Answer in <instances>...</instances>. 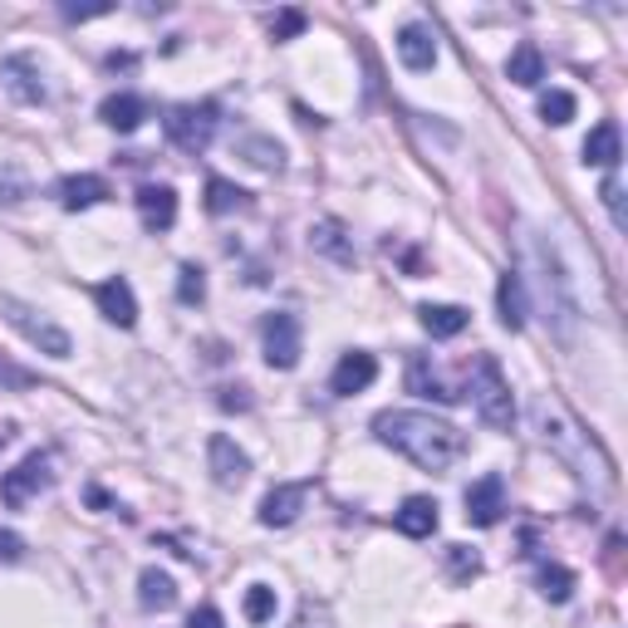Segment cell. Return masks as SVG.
<instances>
[{
    "instance_id": "74e56055",
    "label": "cell",
    "mask_w": 628,
    "mask_h": 628,
    "mask_svg": "<svg viewBox=\"0 0 628 628\" xmlns=\"http://www.w3.org/2000/svg\"><path fill=\"white\" fill-rule=\"evenodd\" d=\"M20 555H25V541H20L16 531H0V559L10 565V559H20Z\"/></svg>"
},
{
    "instance_id": "ac0fdd59",
    "label": "cell",
    "mask_w": 628,
    "mask_h": 628,
    "mask_svg": "<svg viewBox=\"0 0 628 628\" xmlns=\"http://www.w3.org/2000/svg\"><path fill=\"white\" fill-rule=\"evenodd\" d=\"M619 157H624V133H619V123H614V119H604L599 128L585 138V163L589 167H604V173H614V167H619Z\"/></svg>"
},
{
    "instance_id": "8d00e7d4",
    "label": "cell",
    "mask_w": 628,
    "mask_h": 628,
    "mask_svg": "<svg viewBox=\"0 0 628 628\" xmlns=\"http://www.w3.org/2000/svg\"><path fill=\"white\" fill-rule=\"evenodd\" d=\"M187 628H226V619H222V614L212 609V604H202V609H192Z\"/></svg>"
},
{
    "instance_id": "7402d4cb",
    "label": "cell",
    "mask_w": 628,
    "mask_h": 628,
    "mask_svg": "<svg viewBox=\"0 0 628 628\" xmlns=\"http://www.w3.org/2000/svg\"><path fill=\"white\" fill-rule=\"evenodd\" d=\"M496 310H501V325H506L511 334H521V329H525V276H521V270H506V276H501Z\"/></svg>"
},
{
    "instance_id": "d590c367",
    "label": "cell",
    "mask_w": 628,
    "mask_h": 628,
    "mask_svg": "<svg viewBox=\"0 0 628 628\" xmlns=\"http://www.w3.org/2000/svg\"><path fill=\"white\" fill-rule=\"evenodd\" d=\"M222 408H226V413H246V408H250V388H222Z\"/></svg>"
},
{
    "instance_id": "8992f818",
    "label": "cell",
    "mask_w": 628,
    "mask_h": 628,
    "mask_svg": "<svg viewBox=\"0 0 628 628\" xmlns=\"http://www.w3.org/2000/svg\"><path fill=\"white\" fill-rule=\"evenodd\" d=\"M0 315H6V325L20 329V334H25L40 353H50V359H70V353H74V339L64 334L60 325H50L40 310H30L25 300H16V295H0Z\"/></svg>"
},
{
    "instance_id": "d6986e66",
    "label": "cell",
    "mask_w": 628,
    "mask_h": 628,
    "mask_svg": "<svg viewBox=\"0 0 628 628\" xmlns=\"http://www.w3.org/2000/svg\"><path fill=\"white\" fill-rule=\"evenodd\" d=\"M54 192H60L64 212H89V207H99V202L109 197V182L94 177V173H74V177H64Z\"/></svg>"
},
{
    "instance_id": "ba28073f",
    "label": "cell",
    "mask_w": 628,
    "mask_h": 628,
    "mask_svg": "<svg viewBox=\"0 0 628 628\" xmlns=\"http://www.w3.org/2000/svg\"><path fill=\"white\" fill-rule=\"evenodd\" d=\"M54 482V472H50V456L44 452H30L25 462L20 466H10L6 476H0V501H6V506H30V496H40L44 486Z\"/></svg>"
},
{
    "instance_id": "d4e9b609",
    "label": "cell",
    "mask_w": 628,
    "mask_h": 628,
    "mask_svg": "<svg viewBox=\"0 0 628 628\" xmlns=\"http://www.w3.org/2000/svg\"><path fill=\"white\" fill-rule=\"evenodd\" d=\"M506 79H511V84H521V89H535L545 79V54L535 50L531 40L516 44V50H511V60H506Z\"/></svg>"
},
{
    "instance_id": "e0dca14e",
    "label": "cell",
    "mask_w": 628,
    "mask_h": 628,
    "mask_svg": "<svg viewBox=\"0 0 628 628\" xmlns=\"http://www.w3.org/2000/svg\"><path fill=\"white\" fill-rule=\"evenodd\" d=\"M398 60L418 74L432 70V64H437V35H432L428 25H403L398 30Z\"/></svg>"
},
{
    "instance_id": "484cf974",
    "label": "cell",
    "mask_w": 628,
    "mask_h": 628,
    "mask_svg": "<svg viewBox=\"0 0 628 628\" xmlns=\"http://www.w3.org/2000/svg\"><path fill=\"white\" fill-rule=\"evenodd\" d=\"M418 319H422V329H428L432 339H456L466 329V310H462V305H422Z\"/></svg>"
},
{
    "instance_id": "e575fe53",
    "label": "cell",
    "mask_w": 628,
    "mask_h": 628,
    "mask_svg": "<svg viewBox=\"0 0 628 628\" xmlns=\"http://www.w3.org/2000/svg\"><path fill=\"white\" fill-rule=\"evenodd\" d=\"M447 559H452V569H456V579H476V575H482V559L466 550V545H452Z\"/></svg>"
},
{
    "instance_id": "52a82bcc",
    "label": "cell",
    "mask_w": 628,
    "mask_h": 628,
    "mask_svg": "<svg viewBox=\"0 0 628 628\" xmlns=\"http://www.w3.org/2000/svg\"><path fill=\"white\" fill-rule=\"evenodd\" d=\"M260 339H266V363L270 369H295L305 353V329H300V315L290 310H270L266 325H260Z\"/></svg>"
},
{
    "instance_id": "7c38bea8",
    "label": "cell",
    "mask_w": 628,
    "mask_h": 628,
    "mask_svg": "<svg viewBox=\"0 0 628 628\" xmlns=\"http://www.w3.org/2000/svg\"><path fill=\"white\" fill-rule=\"evenodd\" d=\"M373 379H379V359L363 353V349H353V353H344V359L334 363V373H329V393L353 398V393H363Z\"/></svg>"
},
{
    "instance_id": "4dcf8cb0",
    "label": "cell",
    "mask_w": 628,
    "mask_h": 628,
    "mask_svg": "<svg viewBox=\"0 0 628 628\" xmlns=\"http://www.w3.org/2000/svg\"><path fill=\"white\" fill-rule=\"evenodd\" d=\"M246 619L250 624H270V619H276V589H270V585H250L246 589Z\"/></svg>"
},
{
    "instance_id": "2e32d148",
    "label": "cell",
    "mask_w": 628,
    "mask_h": 628,
    "mask_svg": "<svg viewBox=\"0 0 628 628\" xmlns=\"http://www.w3.org/2000/svg\"><path fill=\"white\" fill-rule=\"evenodd\" d=\"M393 525H398V535H408V541H428V535L437 531V501L432 496H408L403 506L393 511Z\"/></svg>"
},
{
    "instance_id": "277c9868",
    "label": "cell",
    "mask_w": 628,
    "mask_h": 628,
    "mask_svg": "<svg viewBox=\"0 0 628 628\" xmlns=\"http://www.w3.org/2000/svg\"><path fill=\"white\" fill-rule=\"evenodd\" d=\"M472 408L482 413L486 428H496V432H506L511 428V418H516V403H511V383H506V373H501V363L491 359V353H482V359L472 363Z\"/></svg>"
},
{
    "instance_id": "ffe728a7",
    "label": "cell",
    "mask_w": 628,
    "mask_h": 628,
    "mask_svg": "<svg viewBox=\"0 0 628 628\" xmlns=\"http://www.w3.org/2000/svg\"><path fill=\"white\" fill-rule=\"evenodd\" d=\"M408 393L432 398V403H456V398H462L456 388L442 383V373L428 363V353H413V359H408Z\"/></svg>"
},
{
    "instance_id": "8fae6325",
    "label": "cell",
    "mask_w": 628,
    "mask_h": 628,
    "mask_svg": "<svg viewBox=\"0 0 628 628\" xmlns=\"http://www.w3.org/2000/svg\"><path fill=\"white\" fill-rule=\"evenodd\" d=\"M0 79H6L10 99H20V104H44V74H40L35 54H10V60L0 64Z\"/></svg>"
},
{
    "instance_id": "5b68a950",
    "label": "cell",
    "mask_w": 628,
    "mask_h": 628,
    "mask_svg": "<svg viewBox=\"0 0 628 628\" xmlns=\"http://www.w3.org/2000/svg\"><path fill=\"white\" fill-rule=\"evenodd\" d=\"M216 123H222V109L212 104V99H202V104H173L163 119L167 128V143L182 147V153H207L212 138H216Z\"/></svg>"
},
{
    "instance_id": "6da1fadb",
    "label": "cell",
    "mask_w": 628,
    "mask_h": 628,
    "mask_svg": "<svg viewBox=\"0 0 628 628\" xmlns=\"http://www.w3.org/2000/svg\"><path fill=\"white\" fill-rule=\"evenodd\" d=\"M373 437L383 447L403 452L422 472H447L456 456L466 452V432L452 428V422L432 418V413H408V408H383L373 418Z\"/></svg>"
},
{
    "instance_id": "60d3db41",
    "label": "cell",
    "mask_w": 628,
    "mask_h": 628,
    "mask_svg": "<svg viewBox=\"0 0 628 628\" xmlns=\"http://www.w3.org/2000/svg\"><path fill=\"white\" fill-rule=\"evenodd\" d=\"M0 383H25V373H16V369H6V363H0Z\"/></svg>"
},
{
    "instance_id": "f546056e",
    "label": "cell",
    "mask_w": 628,
    "mask_h": 628,
    "mask_svg": "<svg viewBox=\"0 0 628 628\" xmlns=\"http://www.w3.org/2000/svg\"><path fill=\"white\" fill-rule=\"evenodd\" d=\"M541 119L555 123V128H565V123L575 119V94H565V89H545L541 94Z\"/></svg>"
},
{
    "instance_id": "f35d334b",
    "label": "cell",
    "mask_w": 628,
    "mask_h": 628,
    "mask_svg": "<svg viewBox=\"0 0 628 628\" xmlns=\"http://www.w3.org/2000/svg\"><path fill=\"white\" fill-rule=\"evenodd\" d=\"M109 10H113V6H64L60 16H64V20H94V16H109Z\"/></svg>"
},
{
    "instance_id": "30bf717a",
    "label": "cell",
    "mask_w": 628,
    "mask_h": 628,
    "mask_svg": "<svg viewBox=\"0 0 628 628\" xmlns=\"http://www.w3.org/2000/svg\"><path fill=\"white\" fill-rule=\"evenodd\" d=\"M305 501H310V482H290V486L266 491V501H260V525H270V531H285V525L300 521Z\"/></svg>"
},
{
    "instance_id": "7a4b0ae2",
    "label": "cell",
    "mask_w": 628,
    "mask_h": 628,
    "mask_svg": "<svg viewBox=\"0 0 628 628\" xmlns=\"http://www.w3.org/2000/svg\"><path fill=\"white\" fill-rule=\"evenodd\" d=\"M531 422L535 432H541V442L550 447L565 466H575V476H594L599 486H609V456H604L599 447L589 442V432H579L575 422L565 418V408L555 403V398H535L531 403Z\"/></svg>"
},
{
    "instance_id": "44dd1931",
    "label": "cell",
    "mask_w": 628,
    "mask_h": 628,
    "mask_svg": "<svg viewBox=\"0 0 628 628\" xmlns=\"http://www.w3.org/2000/svg\"><path fill=\"white\" fill-rule=\"evenodd\" d=\"M310 246L319 250V256L334 260V266H353V241H349L344 222H334V216H325V222L310 226Z\"/></svg>"
},
{
    "instance_id": "3957f363",
    "label": "cell",
    "mask_w": 628,
    "mask_h": 628,
    "mask_svg": "<svg viewBox=\"0 0 628 628\" xmlns=\"http://www.w3.org/2000/svg\"><path fill=\"white\" fill-rule=\"evenodd\" d=\"M531 260H535V295H541V310H545V325L559 344H575V329H579V305H575V290H569V276L559 266L555 246L545 236H531Z\"/></svg>"
},
{
    "instance_id": "1f68e13d",
    "label": "cell",
    "mask_w": 628,
    "mask_h": 628,
    "mask_svg": "<svg viewBox=\"0 0 628 628\" xmlns=\"http://www.w3.org/2000/svg\"><path fill=\"white\" fill-rule=\"evenodd\" d=\"M177 300L182 305H202V300H207V276H202V266H182L177 270Z\"/></svg>"
},
{
    "instance_id": "ab89813d",
    "label": "cell",
    "mask_w": 628,
    "mask_h": 628,
    "mask_svg": "<svg viewBox=\"0 0 628 628\" xmlns=\"http://www.w3.org/2000/svg\"><path fill=\"white\" fill-rule=\"evenodd\" d=\"M109 70H133V54H109Z\"/></svg>"
},
{
    "instance_id": "4316f807",
    "label": "cell",
    "mask_w": 628,
    "mask_h": 628,
    "mask_svg": "<svg viewBox=\"0 0 628 628\" xmlns=\"http://www.w3.org/2000/svg\"><path fill=\"white\" fill-rule=\"evenodd\" d=\"M246 207H250V192H241L236 182H226V177L207 182V212L212 216H231V212H246Z\"/></svg>"
},
{
    "instance_id": "f1b7e54d",
    "label": "cell",
    "mask_w": 628,
    "mask_h": 628,
    "mask_svg": "<svg viewBox=\"0 0 628 628\" xmlns=\"http://www.w3.org/2000/svg\"><path fill=\"white\" fill-rule=\"evenodd\" d=\"M541 594L550 604H565L569 594H575V569L565 565H541Z\"/></svg>"
},
{
    "instance_id": "5bb4252c",
    "label": "cell",
    "mask_w": 628,
    "mask_h": 628,
    "mask_svg": "<svg viewBox=\"0 0 628 628\" xmlns=\"http://www.w3.org/2000/svg\"><path fill=\"white\" fill-rule=\"evenodd\" d=\"M207 462H212V476H216V486H241L246 476H250V456L236 447L231 437H222V432H216V437L207 442Z\"/></svg>"
},
{
    "instance_id": "9a60e30c",
    "label": "cell",
    "mask_w": 628,
    "mask_h": 628,
    "mask_svg": "<svg viewBox=\"0 0 628 628\" xmlns=\"http://www.w3.org/2000/svg\"><path fill=\"white\" fill-rule=\"evenodd\" d=\"M138 216L147 231H167V226L177 222V192L163 187V182H147L138 187Z\"/></svg>"
},
{
    "instance_id": "836d02e7",
    "label": "cell",
    "mask_w": 628,
    "mask_h": 628,
    "mask_svg": "<svg viewBox=\"0 0 628 628\" xmlns=\"http://www.w3.org/2000/svg\"><path fill=\"white\" fill-rule=\"evenodd\" d=\"M305 30V10H280L276 20H270V35L276 40H295Z\"/></svg>"
},
{
    "instance_id": "9c48e42d",
    "label": "cell",
    "mask_w": 628,
    "mask_h": 628,
    "mask_svg": "<svg viewBox=\"0 0 628 628\" xmlns=\"http://www.w3.org/2000/svg\"><path fill=\"white\" fill-rule=\"evenodd\" d=\"M501 511H506V476L501 472H486L482 482H472L466 486V521L472 525H496L501 521Z\"/></svg>"
},
{
    "instance_id": "d6a6232c",
    "label": "cell",
    "mask_w": 628,
    "mask_h": 628,
    "mask_svg": "<svg viewBox=\"0 0 628 628\" xmlns=\"http://www.w3.org/2000/svg\"><path fill=\"white\" fill-rule=\"evenodd\" d=\"M599 197H604V207H609V216H614V226H628V216H624V182H619V167H614L609 177H604V187H599Z\"/></svg>"
},
{
    "instance_id": "83f0119b",
    "label": "cell",
    "mask_w": 628,
    "mask_h": 628,
    "mask_svg": "<svg viewBox=\"0 0 628 628\" xmlns=\"http://www.w3.org/2000/svg\"><path fill=\"white\" fill-rule=\"evenodd\" d=\"M241 153H246L250 167H260V173H280V163H285L280 143H270V138H241Z\"/></svg>"
},
{
    "instance_id": "cb8c5ba5",
    "label": "cell",
    "mask_w": 628,
    "mask_h": 628,
    "mask_svg": "<svg viewBox=\"0 0 628 628\" xmlns=\"http://www.w3.org/2000/svg\"><path fill=\"white\" fill-rule=\"evenodd\" d=\"M138 604H143V609H157V614L173 609V604H177L173 575H167V569H143V575H138Z\"/></svg>"
},
{
    "instance_id": "4fadbf2b",
    "label": "cell",
    "mask_w": 628,
    "mask_h": 628,
    "mask_svg": "<svg viewBox=\"0 0 628 628\" xmlns=\"http://www.w3.org/2000/svg\"><path fill=\"white\" fill-rule=\"evenodd\" d=\"M94 305H99V315L109 319V325H119V329H133L138 325V300H133V285L123 280V276H113L104 280L94 290Z\"/></svg>"
},
{
    "instance_id": "603a6c76",
    "label": "cell",
    "mask_w": 628,
    "mask_h": 628,
    "mask_svg": "<svg viewBox=\"0 0 628 628\" xmlns=\"http://www.w3.org/2000/svg\"><path fill=\"white\" fill-rule=\"evenodd\" d=\"M99 119H104L113 133H133L147 119V104L138 94H109L104 104H99Z\"/></svg>"
}]
</instances>
